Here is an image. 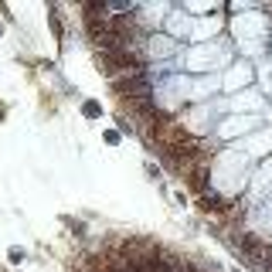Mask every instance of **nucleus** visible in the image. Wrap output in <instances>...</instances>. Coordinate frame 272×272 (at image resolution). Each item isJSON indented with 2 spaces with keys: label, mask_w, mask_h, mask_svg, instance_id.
Listing matches in <instances>:
<instances>
[{
  "label": "nucleus",
  "mask_w": 272,
  "mask_h": 272,
  "mask_svg": "<svg viewBox=\"0 0 272 272\" xmlns=\"http://www.w3.org/2000/svg\"><path fill=\"white\" fill-rule=\"evenodd\" d=\"M82 116H85V119H99V116H102V106H99L95 99H85V102H82Z\"/></svg>",
  "instance_id": "3"
},
{
  "label": "nucleus",
  "mask_w": 272,
  "mask_h": 272,
  "mask_svg": "<svg viewBox=\"0 0 272 272\" xmlns=\"http://www.w3.org/2000/svg\"><path fill=\"white\" fill-rule=\"evenodd\" d=\"M48 27H51L55 41H58V45H65V21L58 17V7H48Z\"/></svg>",
  "instance_id": "2"
},
{
  "label": "nucleus",
  "mask_w": 272,
  "mask_h": 272,
  "mask_svg": "<svg viewBox=\"0 0 272 272\" xmlns=\"http://www.w3.org/2000/svg\"><path fill=\"white\" fill-rule=\"evenodd\" d=\"M252 82V68L245 65V62H235V68H231V75H228V89H242V85H249Z\"/></svg>",
  "instance_id": "1"
},
{
  "label": "nucleus",
  "mask_w": 272,
  "mask_h": 272,
  "mask_svg": "<svg viewBox=\"0 0 272 272\" xmlns=\"http://www.w3.org/2000/svg\"><path fill=\"white\" fill-rule=\"evenodd\" d=\"M3 119H7V102L0 99V123H3Z\"/></svg>",
  "instance_id": "7"
},
{
  "label": "nucleus",
  "mask_w": 272,
  "mask_h": 272,
  "mask_svg": "<svg viewBox=\"0 0 272 272\" xmlns=\"http://www.w3.org/2000/svg\"><path fill=\"white\" fill-rule=\"evenodd\" d=\"M0 38H3V24H0Z\"/></svg>",
  "instance_id": "8"
},
{
  "label": "nucleus",
  "mask_w": 272,
  "mask_h": 272,
  "mask_svg": "<svg viewBox=\"0 0 272 272\" xmlns=\"http://www.w3.org/2000/svg\"><path fill=\"white\" fill-rule=\"evenodd\" d=\"M24 259H27L24 249H10V262H24Z\"/></svg>",
  "instance_id": "5"
},
{
  "label": "nucleus",
  "mask_w": 272,
  "mask_h": 272,
  "mask_svg": "<svg viewBox=\"0 0 272 272\" xmlns=\"http://www.w3.org/2000/svg\"><path fill=\"white\" fill-rule=\"evenodd\" d=\"M102 143H106V146H119V143H123V133H119V130H106V133H102Z\"/></svg>",
  "instance_id": "4"
},
{
  "label": "nucleus",
  "mask_w": 272,
  "mask_h": 272,
  "mask_svg": "<svg viewBox=\"0 0 272 272\" xmlns=\"http://www.w3.org/2000/svg\"><path fill=\"white\" fill-rule=\"evenodd\" d=\"M146 177H153V181L160 177V170H157V163H146Z\"/></svg>",
  "instance_id": "6"
}]
</instances>
